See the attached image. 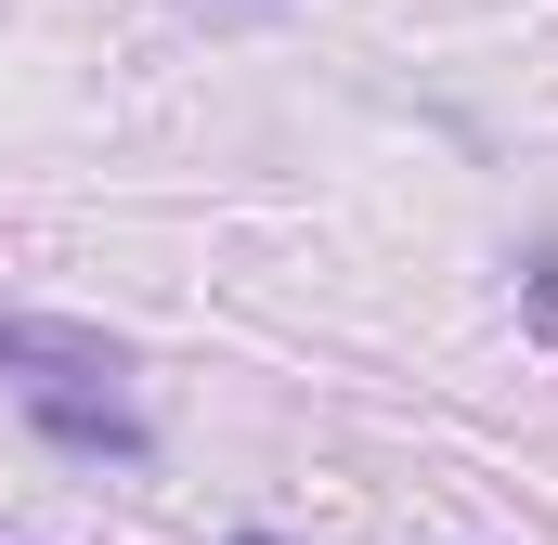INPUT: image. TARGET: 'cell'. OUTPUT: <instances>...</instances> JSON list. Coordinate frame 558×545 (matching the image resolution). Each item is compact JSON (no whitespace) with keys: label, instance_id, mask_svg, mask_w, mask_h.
<instances>
[{"label":"cell","instance_id":"1","mask_svg":"<svg viewBox=\"0 0 558 545\" xmlns=\"http://www.w3.org/2000/svg\"><path fill=\"white\" fill-rule=\"evenodd\" d=\"M0 377H13V390H118V338H92V325H39V312H0Z\"/></svg>","mask_w":558,"mask_h":545},{"label":"cell","instance_id":"2","mask_svg":"<svg viewBox=\"0 0 558 545\" xmlns=\"http://www.w3.org/2000/svg\"><path fill=\"white\" fill-rule=\"evenodd\" d=\"M247 545H260V533H247Z\"/></svg>","mask_w":558,"mask_h":545}]
</instances>
